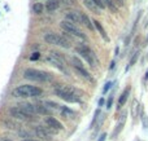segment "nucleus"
Segmentation results:
<instances>
[{
  "label": "nucleus",
  "mask_w": 148,
  "mask_h": 141,
  "mask_svg": "<svg viewBox=\"0 0 148 141\" xmlns=\"http://www.w3.org/2000/svg\"><path fill=\"white\" fill-rule=\"evenodd\" d=\"M55 95L66 102H79L81 101V93L72 85H59L55 88Z\"/></svg>",
  "instance_id": "nucleus-1"
},
{
  "label": "nucleus",
  "mask_w": 148,
  "mask_h": 141,
  "mask_svg": "<svg viewBox=\"0 0 148 141\" xmlns=\"http://www.w3.org/2000/svg\"><path fill=\"white\" fill-rule=\"evenodd\" d=\"M12 95L14 97H39L43 95V91H42V88L35 87V85L22 84L14 88L12 91Z\"/></svg>",
  "instance_id": "nucleus-2"
},
{
  "label": "nucleus",
  "mask_w": 148,
  "mask_h": 141,
  "mask_svg": "<svg viewBox=\"0 0 148 141\" xmlns=\"http://www.w3.org/2000/svg\"><path fill=\"white\" fill-rule=\"evenodd\" d=\"M23 78L33 82H38V83H49L53 80L52 74L43 70H36V69H26L23 71Z\"/></svg>",
  "instance_id": "nucleus-3"
},
{
  "label": "nucleus",
  "mask_w": 148,
  "mask_h": 141,
  "mask_svg": "<svg viewBox=\"0 0 148 141\" xmlns=\"http://www.w3.org/2000/svg\"><path fill=\"white\" fill-rule=\"evenodd\" d=\"M44 41H46L47 44L62 47V48H69V47H70V41L68 40L65 36L59 35V34H55V33L46 34V35H44Z\"/></svg>",
  "instance_id": "nucleus-4"
},
{
  "label": "nucleus",
  "mask_w": 148,
  "mask_h": 141,
  "mask_svg": "<svg viewBox=\"0 0 148 141\" xmlns=\"http://www.w3.org/2000/svg\"><path fill=\"white\" fill-rule=\"evenodd\" d=\"M77 52H78V53L81 54V56L83 57L91 66H95V65H96V62H97L96 56H95V53L87 45H84V44H79V45L77 47Z\"/></svg>",
  "instance_id": "nucleus-5"
},
{
  "label": "nucleus",
  "mask_w": 148,
  "mask_h": 141,
  "mask_svg": "<svg viewBox=\"0 0 148 141\" xmlns=\"http://www.w3.org/2000/svg\"><path fill=\"white\" fill-rule=\"evenodd\" d=\"M60 26H61L62 30H65L68 34H72L73 36H75V38H81V39H86V36H84V34L82 33L81 30H79L78 27H77L74 23L69 22V21L64 20L61 21V23H60Z\"/></svg>",
  "instance_id": "nucleus-6"
},
{
  "label": "nucleus",
  "mask_w": 148,
  "mask_h": 141,
  "mask_svg": "<svg viewBox=\"0 0 148 141\" xmlns=\"http://www.w3.org/2000/svg\"><path fill=\"white\" fill-rule=\"evenodd\" d=\"M9 114L13 119H17V121H23V122H29V121H33L34 117L29 115L27 113L22 110L20 106H13V108L9 109Z\"/></svg>",
  "instance_id": "nucleus-7"
},
{
  "label": "nucleus",
  "mask_w": 148,
  "mask_h": 141,
  "mask_svg": "<svg viewBox=\"0 0 148 141\" xmlns=\"http://www.w3.org/2000/svg\"><path fill=\"white\" fill-rule=\"evenodd\" d=\"M34 132H35V135L39 137V139L44 140V141H52V135L56 134L55 131H52L51 128H48V127H44V126H36L34 127Z\"/></svg>",
  "instance_id": "nucleus-8"
},
{
  "label": "nucleus",
  "mask_w": 148,
  "mask_h": 141,
  "mask_svg": "<svg viewBox=\"0 0 148 141\" xmlns=\"http://www.w3.org/2000/svg\"><path fill=\"white\" fill-rule=\"evenodd\" d=\"M47 61L53 64L55 66H56L57 69H60L61 71L66 73V70H65V60L62 56H60V53H57V52H51V54L47 57Z\"/></svg>",
  "instance_id": "nucleus-9"
},
{
  "label": "nucleus",
  "mask_w": 148,
  "mask_h": 141,
  "mask_svg": "<svg viewBox=\"0 0 148 141\" xmlns=\"http://www.w3.org/2000/svg\"><path fill=\"white\" fill-rule=\"evenodd\" d=\"M70 64H72L73 69L75 70L77 73H79V74H81L83 78H86V79H90L88 71H87V70L83 67V65H82L81 60L77 58V57H72V58H70Z\"/></svg>",
  "instance_id": "nucleus-10"
},
{
  "label": "nucleus",
  "mask_w": 148,
  "mask_h": 141,
  "mask_svg": "<svg viewBox=\"0 0 148 141\" xmlns=\"http://www.w3.org/2000/svg\"><path fill=\"white\" fill-rule=\"evenodd\" d=\"M46 126L48 127V128H51L52 131H55V132H59V131H61L64 127H62V124L60 123L57 119H55L53 117H47L46 118Z\"/></svg>",
  "instance_id": "nucleus-11"
},
{
  "label": "nucleus",
  "mask_w": 148,
  "mask_h": 141,
  "mask_svg": "<svg viewBox=\"0 0 148 141\" xmlns=\"http://www.w3.org/2000/svg\"><path fill=\"white\" fill-rule=\"evenodd\" d=\"M65 20L69 21L72 23H82V14L78 12H68L66 16H65Z\"/></svg>",
  "instance_id": "nucleus-12"
},
{
  "label": "nucleus",
  "mask_w": 148,
  "mask_h": 141,
  "mask_svg": "<svg viewBox=\"0 0 148 141\" xmlns=\"http://www.w3.org/2000/svg\"><path fill=\"white\" fill-rule=\"evenodd\" d=\"M125 122H126V113H122V115H121V118H120V122L117 123V126H116L114 131H113V134H112V139H116V137L121 134L123 126H125Z\"/></svg>",
  "instance_id": "nucleus-13"
},
{
  "label": "nucleus",
  "mask_w": 148,
  "mask_h": 141,
  "mask_svg": "<svg viewBox=\"0 0 148 141\" xmlns=\"http://www.w3.org/2000/svg\"><path fill=\"white\" fill-rule=\"evenodd\" d=\"M20 106L21 109H22L25 113H27L29 115H31V117H34L36 114V109H35V104H29V102H23V104H20Z\"/></svg>",
  "instance_id": "nucleus-14"
},
{
  "label": "nucleus",
  "mask_w": 148,
  "mask_h": 141,
  "mask_svg": "<svg viewBox=\"0 0 148 141\" xmlns=\"http://www.w3.org/2000/svg\"><path fill=\"white\" fill-rule=\"evenodd\" d=\"M35 109H36V114H42V115H49V114L52 113L51 109H49L46 104H44V105H42V104H35Z\"/></svg>",
  "instance_id": "nucleus-15"
},
{
  "label": "nucleus",
  "mask_w": 148,
  "mask_h": 141,
  "mask_svg": "<svg viewBox=\"0 0 148 141\" xmlns=\"http://www.w3.org/2000/svg\"><path fill=\"white\" fill-rule=\"evenodd\" d=\"M129 95H130V87L126 88V89L122 92V95L120 96V100H118V105H117V109H118V110H120V109L122 108L123 105H125V102L127 101Z\"/></svg>",
  "instance_id": "nucleus-16"
},
{
  "label": "nucleus",
  "mask_w": 148,
  "mask_h": 141,
  "mask_svg": "<svg viewBox=\"0 0 148 141\" xmlns=\"http://www.w3.org/2000/svg\"><path fill=\"white\" fill-rule=\"evenodd\" d=\"M59 7H60L59 0H47L46 1V9L48 12H53V10L59 9Z\"/></svg>",
  "instance_id": "nucleus-17"
},
{
  "label": "nucleus",
  "mask_w": 148,
  "mask_h": 141,
  "mask_svg": "<svg viewBox=\"0 0 148 141\" xmlns=\"http://www.w3.org/2000/svg\"><path fill=\"white\" fill-rule=\"evenodd\" d=\"M83 3H84V5H86V7L88 8V9L91 10L92 13H96V14H99V12L101 10L96 4H95L94 1H92V0H83Z\"/></svg>",
  "instance_id": "nucleus-18"
},
{
  "label": "nucleus",
  "mask_w": 148,
  "mask_h": 141,
  "mask_svg": "<svg viewBox=\"0 0 148 141\" xmlns=\"http://www.w3.org/2000/svg\"><path fill=\"white\" fill-rule=\"evenodd\" d=\"M92 22H94V25H95V27L97 28V31H99L100 33V35L103 36V39H104V40H109V38H108V35H107V33H105V30H104V27H103L101 26V23L99 22V21H96V20H94L92 21Z\"/></svg>",
  "instance_id": "nucleus-19"
},
{
  "label": "nucleus",
  "mask_w": 148,
  "mask_h": 141,
  "mask_svg": "<svg viewBox=\"0 0 148 141\" xmlns=\"http://www.w3.org/2000/svg\"><path fill=\"white\" fill-rule=\"evenodd\" d=\"M60 113H61V115L64 117V118H66V119L74 118V115H75V113H74L73 110H70L69 108H66V106H62L61 110H60Z\"/></svg>",
  "instance_id": "nucleus-20"
},
{
  "label": "nucleus",
  "mask_w": 148,
  "mask_h": 141,
  "mask_svg": "<svg viewBox=\"0 0 148 141\" xmlns=\"http://www.w3.org/2000/svg\"><path fill=\"white\" fill-rule=\"evenodd\" d=\"M3 124L4 126H7V128H10V129H20V126H18L16 122H13L12 119H7V118H4L3 119Z\"/></svg>",
  "instance_id": "nucleus-21"
},
{
  "label": "nucleus",
  "mask_w": 148,
  "mask_h": 141,
  "mask_svg": "<svg viewBox=\"0 0 148 141\" xmlns=\"http://www.w3.org/2000/svg\"><path fill=\"white\" fill-rule=\"evenodd\" d=\"M82 23H83V25L84 26H86V27L87 28H88V30H94V22H92L91 23V20H90V18L88 17H87V16L86 14H82Z\"/></svg>",
  "instance_id": "nucleus-22"
},
{
  "label": "nucleus",
  "mask_w": 148,
  "mask_h": 141,
  "mask_svg": "<svg viewBox=\"0 0 148 141\" xmlns=\"http://www.w3.org/2000/svg\"><path fill=\"white\" fill-rule=\"evenodd\" d=\"M44 8H46V5H43V3H35L33 5V12L35 14H40V13H43Z\"/></svg>",
  "instance_id": "nucleus-23"
},
{
  "label": "nucleus",
  "mask_w": 148,
  "mask_h": 141,
  "mask_svg": "<svg viewBox=\"0 0 148 141\" xmlns=\"http://www.w3.org/2000/svg\"><path fill=\"white\" fill-rule=\"evenodd\" d=\"M103 3H104V5L107 8H109V10H112L113 13H116L118 10V8L116 7V4L114 3H113V0H101Z\"/></svg>",
  "instance_id": "nucleus-24"
},
{
  "label": "nucleus",
  "mask_w": 148,
  "mask_h": 141,
  "mask_svg": "<svg viewBox=\"0 0 148 141\" xmlns=\"http://www.w3.org/2000/svg\"><path fill=\"white\" fill-rule=\"evenodd\" d=\"M138 113H139V102L136 100L133 101V106H131V114H133L134 118L138 117Z\"/></svg>",
  "instance_id": "nucleus-25"
},
{
  "label": "nucleus",
  "mask_w": 148,
  "mask_h": 141,
  "mask_svg": "<svg viewBox=\"0 0 148 141\" xmlns=\"http://www.w3.org/2000/svg\"><path fill=\"white\" fill-rule=\"evenodd\" d=\"M138 57H139V52H135V53H134V56H133V58L130 60V64H129V66L126 67V70H129V69H130V66H133V65L135 64L136 60H138Z\"/></svg>",
  "instance_id": "nucleus-26"
},
{
  "label": "nucleus",
  "mask_w": 148,
  "mask_h": 141,
  "mask_svg": "<svg viewBox=\"0 0 148 141\" xmlns=\"http://www.w3.org/2000/svg\"><path fill=\"white\" fill-rule=\"evenodd\" d=\"M113 3L116 4V7H117V8L125 7V0H113Z\"/></svg>",
  "instance_id": "nucleus-27"
},
{
  "label": "nucleus",
  "mask_w": 148,
  "mask_h": 141,
  "mask_svg": "<svg viewBox=\"0 0 148 141\" xmlns=\"http://www.w3.org/2000/svg\"><path fill=\"white\" fill-rule=\"evenodd\" d=\"M92 1H94V3H95V4H96V5H97V7H99V8H100V9H104V8H105L104 3H103V1H101V0H92Z\"/></svg>",
  "instance_id": "nucleus-28"
},
{
  "label": "nucleus",
  "mask_w": 148,
  "mask_h": 141,
  "mask_svg": "<svg viewBox=\"0 0 148 141\" xmlns=\"http://www.w3.org/2000/svg\"><path fill=\"white\" fill-rule=\"evenodd\" d=\"M142 122H143V127H144V128H148V118L144 115V114L142 115Z\"/></svg>",
  "instance_id": "nucleus-29"
},
{
  "label": "nucleus",
  "mask_w": 148,
  "mask_h": 141,
  "mask_svg": "<svg viewBox=\"0 0 148 141\" xmlns=\"http://www.w3.org/2000/svg\"><path fill=\"white\" fill-rule=\"evenodd\" d=\"M39 57H40V53H38V52H35V53H33V56L30 57L31 61H35V60H38Z\"/></svg>",
  "instance_id": "nucleus-30"
},
{
  "label": "nucleus",
  "mask_w": 148,
  "mask_h": 141,
  "mask_svg": "<svg viewBox=\"0 0 148 141\" xmlns=\"http://www.w3.org/2000/svg\"><path fill=\"white\" fill-rule=\"evenodd\" d=\"M112 87V82H108L107 84H105V87H104V89H103V93H107L108 92V89Z\"/></svg>",
  "instance_id": "nucleus-31"
},
{
  "label": "nucleus",
  "mask_w": 148,
  "mask_h": 141,
  "mask_svg": "<svg viewBox=\"0 0 148 141\" xmlns=\"http://www.w3.org/2000/svg\"><path fill=\"white\" fill-rule=\"evenodd\" d=\"M112 104H113V97H109V100H108V102H107V109L112 108Z\"/></svg>",
  "instance_id": "nucleus-32"
},
{
  "label": "nucleus",
  "mask_w": 148,
  "mask_h": 141,
  "mask_svg": "<svg viewBox=\"0 0 148 141\" xmlns=\"http://www.w3.org/2000/svg\"><path fill=\"white\" fill-rule=\"evenodd\" d=\"M105 137H107V134H101V136L97 141H105Z\"/></svg>",
  "instance_id": "nucleus-33"
},
{
  "label": "nucleus",
  "mask_w": 148,
  "mask_h": 141,
  "mask_svg": "<svg viewBox=\"0 0 148 141\" xmlns=\"http://www.w3.org/2000/svg\"><path fill=\"white\" fill-rule=\"evenodd\" d=\"M103 105H104V98H100V100H99V106H103Z\"/></svg>",
  "instance_id": "nucleus-34"
},
{
  "label": "nucleus",
  "mask_w": 148,
  "mask_h": 141,
  "mask_svg": "<svg viewBox=\"0 0 148 141\" xmlns=\"http://www.w3.org/2000/svg\"><path fill=\"white\" fill-rule=\"evenodd\" d=\"M0 141H12V140L7 139V137H0Z\"/></svg>",
  "instance_id": "nucleus-35"
},
{
  "label": "nucleus",
  "mask_w": 148,
  "mask_h": 141,
  "mask_svg": "<svg viewBox=\"0 0 148 141\" xmlns=\"http://www.w3.org/2000/svg\"><path fill=\"white\" fill-rule=\"evenodd\" d=\"M62 1L68 3V4H72V3H73V0H62Z\"/></svg>",
  "instance_id": "nucleus-36"
},
{
  "label": "nucleus",
  "mask_w": 148,
  "mask_h": 141,
  "mask_svg": "<svg viewBox=\"0 0 148 141\" xmlns=\"http://www.w3.org/2000/svg\"><path fill=\"white\" fill-rule=\"evenodd\" d=\"M22 141H39V140H34V139H25V140H22Z\"/></svg>",
  "instance_id": "nucleus-37"
},
{
  "label": "nucleus",
  "mask_w": 148,
  "mask_h": 141,
  "mask_svg": "<svg viewBox=\"0 0 148 141\" xmlns=\"http://www.w3.org/2000/svg\"><path fill=\"white\" fill-rule=\"evenodd\" d=\"M113 67H114V62H112V64H110V67H109V69H110V70H112V69H113Z\"/></svg>",
  "instance_id": "nucleus-38"
}]
</instances>
